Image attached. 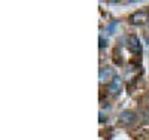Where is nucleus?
Instances as JSON below:
<instances>
[{
  "label": "nucleus",
  "instance_id": "obj_5",
  "mask_svg": "<svg viewBox=\"0 0 149 140\" xmlns=\"http://www.w3.org/2000/svg\"><path fill=\"white\" fill-rule=\"evenodd\" d=\"M146 18H148V14L143 12V10H140V12H137V14H133L130 21L133 24H143V22H146Z\"/></svg>",
  "mask_w": 149,
  "mask_h": 140
},
{
  "label": "nucleus",
  "instance_id": "obj_1",
  "mask_svg": "<svg viewBox=\"0 0 149 140\" xmlns=\"http://www.w3.org/2000/svg\"><path fill=\"white\" fill-rule=\"evenodd\" d=\"M128 48H130L131 52H134V54H139L142 51V42H140V39L136 34H131L128 37Z\"/></svg>",
  "mask_w": 149,
  "mask_h": 140
},
{
  "label": "nucleus",
  "instance_id": "obj_9",
  "mask_svg": "<svg viewBox=\"0 0 149 140\" xmlns=\"http://www.w3.org/2000/svg\"><path fill=\"white\" fill-rule=\"evenodd\" d=\"M146 45H148V48H149V37H146Z\"/></svg>",
  "mask_w": 149,
  "mask_h": 140
},
{
  "label": "nucleus",
  "instance_id": "obj_7",
  "mask_svg": "<svg viewBox=\"0 0 149 140\" xmlns=\"http://www.w3.org/2000/svg\"><path fill=\"white\" fill-rule=\"evenodd\" d=\"M98 42H100V43H98V46H100V49H102V48H106V46H107V40L104 39V37H103L102 34H100V37H98Z\"/></svg>",
  "mask_w": 149,
  "mask_h": 140
},
{
  "label": "nucleus",
  "instance_id": "obj_4",
  "mask_svg": "<svg viewBox=\"0 0 149 140\" xmlns=\"http://www.w3.org/2000/svg\"><path fill=\"white\" fill-rule=\"evenodd\" d=\"M113 75H115V72H113L112 67H103V69H100V72H98V79H100V82H104L110 78H115Z\"/></svg>",
  "mask_w": 149,
  "mask_h": 140
},
{
  "label": "nucleus",
  "instance_id": "obj_6",
  "mask_svg": "<svg viewBox=\"0 0 149 140\" xmlns=\"http://www.w3.org/2000/svg\"><path fill=\"white\" fill-rule=\"evenodd\" d=\"M118 24H119V22H118L116 20H115V21H110V22L106 25V33H107V34H113V33L116 31Z\"/></svg>",
  "mask_w": 149,
  "mask_h": 140
},
{
  "label": "nucleus",
  "instance_id": "obj_2",
  "mask_svg": "<svg viewBox=\"0 0 149 140\" xmlns=\"http://www.w3.org/2000/svg\"><path fill=\"white\" fill-rule=\"evenodd\" d=\"M119 121L125 125H131L136 122V113L131 110H124L119 113Z\"/></svg>",
  "mask_w": 149,
  "mask_h": 140
},
{
  "label": "nucleus",
  "instance_id": "obj_3",
  "mask_svg": "<svg viewBox=\"0 0 149 140\" xmlns=\"http://www.w3.org/2000/svg\"><path fill=\"white\" fill-rule=\"evenodd\" d=\"M122 90V79L119 78V76H115L113 81H112V84L109 85V93L110 94H119Z\"/></svg>",
  "mask_w": 149,
  "mask_h": 140
},
{
  "label": "nucleus",
  "instance_id": "obj_8",
  "mask_svg": "<svg viewBox=\"0 0 149 140\" xmlns=\"http://www.w3.org/2000/svg\"><path fill=\"white\" fill-rule=\"evenodd\" d=\"M98 119H100V122H102V121H106V116H104V112H100V115H98Z\"/></svg>",
  "mask_w": 149,
  "mask_h": 140
}]
</instances>
